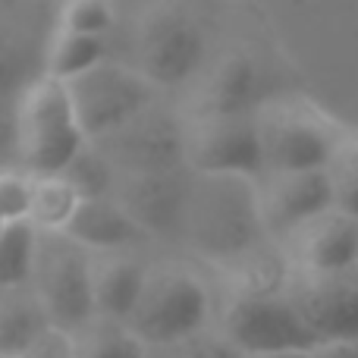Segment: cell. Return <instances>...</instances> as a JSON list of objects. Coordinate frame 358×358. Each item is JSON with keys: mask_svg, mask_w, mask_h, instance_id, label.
<instances>
[{"mask_svg": "<svg viewBox=\"0 0 358 358\" xmlns=\"http://www.w3.org/2000/svg\"><path fill=\"white\" fill-rule=\"evenodd\" d=\"M182 233L198 255L229 264L267 239L258 214L255 179L245 176H192Z\"/></svg>", "mask_w": 358, "mask_h": 358, "instance_id": "6da1fadb", "label": "cell"}, {"mask_svg": "<svg viewBox=\"0 0 358 358\" xmlns=\"http://www.w3.org/2000/svg\"><path fill=\"white\" fill-rule=\"evenodd\" d=\"M16 157L29 176H63L73 157L88 145L66 85L41 76L16 101Z\"/></svg>", "mask_w": 358, "mask_h": 358, "instance_id": "7a4b0ae2", "label": "cell"}, {"mask_svg": "<svg viewBox=\"0 0 358 358\" xmlns=\"http://www.w3.org/2000/svg\"><path fill=\"white\" fill-rule=\"evenodd\" d=\"M208 317L210 292L204 280L192 267L164 261L148 267L145 289L126 324L145 346L157 349L208 330Z\"/></svg>", "mask_w": 358, "mask_h": 358, "instance_id": "3957f363", "label": "cell"}, {"mask_svg": "<svg viewBox=\"0 0 358 358\" xmlns=\"http://www.w3.org/2000/svg\"><path fill=\"white\" fill-rule=\"evenodd\" d=\"M94 255L63 233H41L31 289L44 302L54 327L76 334L98 317L94 308Z\"/></svg>", "mask_w": 358, "mask_h": 358, "instance_id": "277c9868", "label": "cell"}, {"mask_svg": "<svg viewBox=\"0 0 358 358\" xmlns=\"http://www.w3.org/2000/svg\"><path fill=\"white\" fill-rule=\"evenodd\" d=\"M76 117L88 142H104L155 107L157 88L138 69L104 60L92 73L66 82Z\"/></svg>", "mask_w": 358, "mask_h": 358, "instance_id": "5b68a950", "label": "cell"}, {"mask_svg": "<svg viewBox=\"0 0 358 358\" xmlns=\"http://www.w3.org/2000/svg\"><path fill=\"white\" fill-rule=\"evenodd\" d=\"M264 173H308L327 170L343 138L305 104H271L258 113Z\"/></svg>", "mask_w": 358, "mask_h": 358, "instance_id": "8992f818", "label": "cell"}, {"mask_svg": "<svg viewBox=\"0 0 358 358\" xmlns=\"http://www.w3.org/2000/svg\"><path fill=\"white\" fill-rule=\"evenodd\" d=\"M220 334L245 358L311 352L317 346L289 296H227Z\"/></svg>", "mask_w": 358, "mask_h": 358, "instance_id": "52a82bcc", "label": "cell"}, {"mask_svg": "<svg viewBox=\"0 0 358 358\" xmlns=\"http://www.w3.org/2000/svg\"><path fill=\"white\" fill-rule=\"evenodd\" d=\"M138 73L155 88H179L192 82L204 60V35L179 6H155L138 25Z\"/></svg>", "mask_w": 358, "mask_h": 358, "instance_id": "ba28073f", "label": "cell"}, {"mask_svg": "<svg viewBox=\"0 0 358 358\" xmlns=\"http://www.w3.org/2000/svg\"><path fill=\"white\" fill-rule=\"evenodd\" d=\"M94 145L113 164L117 176L126 179L173 173V170H182V164H189V129H182L179 120L157 107L145 110L126 129Z\"/></svg>", "mask_w": 358, "mask_h": 358, "instance_id": "9c48e42d", "label": "cell"}, {"mask_svg": "<svg viewBox=\"0 0 358 358\" xmlns=\"http://www.w3.org/2000/svg\"><path fill=\"white\" fill-rule=\"evenodd\" d=\"M189 167L195 170V176L258 179L264 173L258 113L192 120V126H189Z\"/></svg>", "mask_w": 358, "mask_h": 358, "instance_id": "30bf717a", "label": "cell"}, {"mask_svg": "<svg viewBox=\"0 0 358 358\" xmlns=\"http://www.w3.org/2000/svg\"><path fill=\"white\" fill-rule=\"evenodd\" d=\"M286 296L317 343L358 340V267L334 273L296 271Z\"/></svg>", "mask_w": 358, "mask_h": 358, "instance_id": "8fae6325", "label": "cell"}, {"mask_svg": "<svg viewBox=\"0 0 358 358\" xmlns=\"http://www.w3.org/2000/svg\"><path fill=\"white\" fill-rule=\"evenodd\" d=\"M255 192H258V214L264 223V233L267 239L277 242H286L305 223L334 210V192H330L327 170L261 173L255 179Z\"/></svg>", "mask_w": 358, "mask_h": 358, "instance_id": "7c38bea8", "label": "cell"}, {"mask_svg": "<svg viewBox=\"0 0 358 358\" xmlns=\"http://www.w3.org/2000/svg\"><path fill=\"white\" fill-rule=\"evenodd\" d=\"M292 267L305 273H334L358 267V220L327 210L283 242Z\"/></svg>", "mask_w": 358, "mask_h": 358, "instance_id": "4fadbf2b", "label": "cell"}, {"mask_svg": "<svg viewBox=\"0 0 358 358\" xmlns=\"http://www.w3.org/2000/svg\"><path fill=\"white\" fill-rule=\"evenodd\" d=\"M189 192H192V179H182L179 170H173V173L126 179L123 195L117 198L142 223L145 233H151V229L155 233H170V229H182Z\"/></svg>", "mask_w": 358, "mask_h": 358, "instance_id": "5bb4252c", "label": "cell"}, {"mask_svg": "<svg viewBox=\"0 0 358 358\" xmlns=\"http://www.w3.org/2000/svg\"><path fill=\"white\" fill-rule=\"evenodd\" d=\"M63 236L79 242L92 255H107V252H129V248H136L145 239V229L126 210V204L117 195H110V198L82 201Z\"/></svg>", "mask_w": 358, "mask_h": 358, "instance_id": "9a60e30c", "label": "cell"}, {"mask_svg": "<svg viewBox=\"0 0 358 358\" xmlns=\"http://www.w3.org/2000/svg\"><path fill=\"white\" fill-rule=\"evenodd\" d=\"M258 94V66L245 54H229L201 79L195 94V120L252 113Z\"/></svg>", "mask_w": 358, "mask_h": 358, "instance_id": "2e32d148", "label": "cell"}, {"mask_svg": "<svg viewBox=\"0 0 358 358\" xmlns=\"http://www.w3.org/2000/svg\"><path fill=\"white\" fill-rule=\"evenodd\" d=\"M148 267L138 255L132 252H107L94 255L92 280H94V308L98 317H110V321H129L136 311L138 296L145 289V277Z\"/></svg>", "mask_w": 358, "mask_h": 358, "instance_id": "e0dca14e", "label": "cell"}, {"mask_svg": "<svg viewBox=\"0 0 358 358\" xmlns=\"http://www.w3.org/2000/svg\"><path fill=\"white\" fill-rule=\"evenodd\" d=\"M220 271L227 277L229 296H286L296 267H292L283 242L264 239L252 252L223 264Z\"/></svg>", "mask_w": 358, "mask_h": 358, "instance_id": "ac0fdd59", "label": "cell"}, {"mask_svg": "<svg viewBox=\"0 0 358 358\" xmlns=\"http://www.w3.org/2000/svg\"><path fill=\"white\" fill-rule=\"evenodd\" d=\"M50 327L54 321L31 286L0 289V358H22Z\"/></svg>", "mask_w": 358, "mask_h": 358, "instance_id": "d6986e66", "label": "cell"}, {"mask_svg": "<svg viewBox=\"0 0 358 358\" xmlns=\"http://www.w3.org/2000/svg\"><path fill=\"white\" fill-rule=\"evenodd\" d=\"M41 233L29 220L0 223V286L3 289H22L31 286Z\"/></svg>", "mask_w": 358, "mask_h": 358, "instance_id": "ffe728a7", "label": "cell"}, {"mask_svg": "<svg viewBox=\"0 0 358 358\" xmlns=\"http://www.w3.org/2000/svg\"><path fill=\"white\" fill-rule=\"evenodd\" d=\"M104 63V38H85L73 31H57L44 54V76L54 82H73Z\"/></svg>", "mask_w": 358, "mask_h": 358, "instance_id": "44dd1931", "label": "cell"}, {"mask_svg": "<svg viewBox=\"0 0 358 358\" xmlns=\"http://www.w3.org/2000/svg\"><path fill=\"white\" fill-rule=\"evenodd\" d=\"M76 358H148V346L129 330V324L94 317L73 334Z\"/></svg>", "mask_w": 358, "mask_h": 358, "instance_id": "7402d4cb", "label": "cell"}, {"mask_svg": "<svg viewBox=\"0 0 358 358\" xmlns=\"http://www.w3.org/2000/svg\"><path fill=\"white\" fill-rule=\"evenodd\" d=\"M82 198L63 176H44L35 179V198H31L29 223L38 233H66L79 210Z\"/></svg>", "mask_w": 358, "mask_h": 358, "instance_id": "603a6c76", "label": "cell"}, {"mask_svg": "<svg viewBox=\"0 0 358 358\" xmlns=\"http://www.w3.org/2000/svg\"><path fill=\"white\" fill-rule=\"evenodd\" d=\"M63 179L76 189V195L82 201H94V198H110L117 195V170L98 151V145L88 142L79 155L73 157L66 170H63Z\"/></svg>", "mask_w": 358, "mask_h": 358, "instance_id": "cb8c5ba5", "label": "cell"}, {"mask_svg": "<svg viewBox=\"0 0 358 358\" xmlns=\"http://www.w3.org/2000/svg\"><path fill=\"white\" fill-rule=\"evenodd\" d=\"M327 176L334 192V210L358 220V142H343V148L330 161Z\"/></svg>", "mask_w": 358, "mask_h": 358, "instance_id": "d4e9b609", "label": "cell"}, {"mask_svg": "<svg viewBox=\"0 0 358 358\" xmlns=\"http://www.w3.org/2000/svg\"><path fill=\"white\" fill-rule=\"evenodd\" d=\"M113 25V6L104 0H73L60 6V31L85 38H104V31Z\"/></svg>", "mask_w": 358, "mask_h": 358, "instance_id": "484cf974", "label": "cell"}, {"mask_svg": "<svg viewBox=\"0 0 358 358\" xmlns=\"http://www.w3.org/2000/svg\"><path fill=\"white\" fill-rule=\"evenodd\" d=\"M148 358H245V355H242L220 330H217V334L201 330V334L189 336V340L148 349Z\"/></svg>", "mask_w": 358, "mask_h": 358, "instance_id": "4316f807", "label": "cell"}, {"mask_svg": "<svg viewBox=\"0 0 358 358\" xmlns=\"http://www.w3.org/2000/svg\"><path fill=\"white\" fill-rule=\"evenodd\" d=\"M31 198H35V176L25 170H3L0 176V223L29 220Z\"/></svg>", "mask_w": 358, "mask_h": 358, "instance_id": "83f0119b", "label": "cell"}, {"mask_svg": "<svg viewBox=\"0 0 358 358\" xmlns=\"http://www.w3.org/2000/svg\"><path fill=\"white\" fill-rule=\"evenodd\" d=\"M22 358H76L73 334H66V330H60V327H50Z\"/></svg>", "mask_w": 358, "mask_h": 358, "instance_id": "f1b7e54d", "label": "cell"}, {"mask_svg": "<svg viewBox=\"0 0 358 358\" xmlns=\"http://www.w3.org/2000/svg\"><path fill=\"white\" fill-rule=\"evenodd\" d=\"M308 358H358V340L355 343H317L308 352Z\"/></svg>", "mask_w": 358, "mask_h": 358, "instance_id": "f546056e", "label": "cell"}, {"mask_svg": "<svg viewBox=\"0 0 358 358\" xmlns=\"http://www.w3.org/2000/svg\"><path fill=\"white\" fill-rule=\"evenodd\" d=\"M261 358H308V352H283V355H261Z\"/></svg>", "mask_w": 358, "mask_h": 358, "instance_id": "4dcf8cb0", "label": "cell"}]
</instances>
